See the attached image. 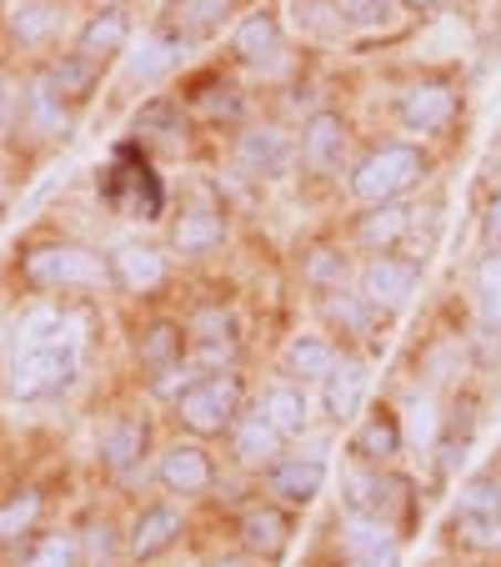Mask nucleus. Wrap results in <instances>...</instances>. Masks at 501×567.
<instances>
[{
  "label": "nucleus",
  "instance_id": "c756f323",
  "mask_svg": "<svg viewBox=\"0 0 501 567\" xmlns=\"http://www.w3.org/2000/svg\"><path fill=\"white\" fill-rule=\"evenodd\" d=\"M21 116H25V126H31L35 136H65V131H71V106L55 96L51 75H35L31 86H25Z\"/></svg>",
  "mask_w": 501,
  "mask_h": 567
},
{
  "label": "nucleus",
  "instance_id": "423d86ee",
  "mask_svg": "<svg viewBox=\"0 0 501 567\" xmlns=\"http://www.w3.org/2000/svg\"><path fill=\"white\" fill-rule=\"evenodd\" d=\"M81 352L75 342H55V347H35V352H15L11 367V396L15 402H51L65 386L75 382Z\"/></svg>",
  "mask_w": 501,
  "mask_h": 567
},
{
  "label": "nucleus",
  "instance_id": "6e6552de",
  "mask_svg": "<svg viewBox=\"0 0 501 567\" xmlns=\"http://www.w3.org/2000/svg\"><path fill=\"white\" fill-rule=\"evenodd\" d=\"M296 141L281 126H241L231 141V166L251 182H281L296 172Z\"/></svg>",
  "mask_w": 501,
  "mask_h": 567
},
{
  "label": "nucleus",
  "instance_id": "a19ab883",
  "mask_svg": "<svg viewBox=\"0 0 501 567\" xmlns=\"http://www.w3.org/2000/svg\"><path fill=\"white\" fill-rule=\"evenodd\" d=\"M336 11L352 31H386L396 21V0H336Z\"/></svg>",
  "mask_w": 501,
  "mask_h": 567
},
{
  "label": "nucleus",
  "instance_id": "c85d7f7f",
  "mask_svg": "<svg viewBox=\"0 0 501 567\" xmlns=\"http://www.w3.org/2000/svg\"><path fill=\"white\" fill-rule=\"evenodd\" d=\"M126 45H131V16L116 11V6L96 11L81 25V35H75V55H86V61H96V65H106L111 55H121Z\"/></svg>",
  "mask_w": 501,
  "mask_h": 567
},
{
  "label": "nucleus",
  "instance_id": "20e7f679",
  "mask_svg": "<svg viewBox=\"0 0 501 567\" xmlns=\"http://www.w3.org/2000/svg\"><path fill=\"white\" fill-rule=\"evenodd\" d=\"M421 281H427V261L406 257V251H382V257H366L356 271V291L372 301L382 317H401L416 297H421Z\"/></svg>",
  "mask_w": 501,
  "mask_h": 567
},
{
  "label": "nucleus",
  "instance_id": "e433bc0d",
  "mask_svg": "<svg viewBox=\"0 0 501 567\" xmlns=\"http://www.w3.org/2000/svg\"><path fill=\"white\" fill-rule=\"evenodd\" d=\"M451 537L471 553H501V513H451Z\"/></svg>",
  "mask_w": 501,
  "mask_h": 567
},
{
  "label": "nucleus",
  "instance_id": "ea45409f",
  "mask_svg": "<svg viewBox=\"0 0 501 567\" xmlns=\"http://www.w3.org/2000/svg\"><path fill=\"white\" fill-rule=\"evenodd\" d=\"M196 111H201L206 121H226V126H241L246 116V101L236 96V86H226V81H211L206 91H196Z\"/></svg>",
  "mask_w": 501,
  "mask_h": 567
},
{
  "label": "nucleus",
  "instance_id": "f8f14e48",
  "mask_svg": "<svg viewBox=\"0 0 501 567\" xmlns=\"http://www.w3.org/2000/svg\"><path fill=\"white\" fill-rule=\"evenodd\" d=\"M156 482L171 497H181V503L186 497H206L216 487V457L196 437L171 442V447L156 457Z\"/></svg>",
  "mask_w": 501,
  "mask_h": 567
},
{
  "label": "nucleus",
  "instance_id": "39448f33",
  "mask_svg": "<svg viewBox=\"0 0 501 567\" xmlns=\"http://www.w3.org/2000/svg\"><path fill=\"white\" fill-rule=\"evenodd\" d=\"M461 116V91L451 86V81H441V75H421V81H411V86L396 96V121H401V131H411V136L431 141V136H447L451 126H457Z\"/></svg>",
  "mask_w": 501,
  "mask_h": 567
},
{
  "label": "nucleus",
  "instance_id": "cd10ccee",
  "mask_svg": "<svg viewBox=\"0 0 501 567\" xmlns=\"http://www.w3.org/2000/svg\"><path fill=\"white\" fill-rule=\"evenodd\" d=\"M236 6H241V0H171L166 16H160V25L181 31L186 41L196 45V41H211V35L236 16Z\"/></svg>",
  "mask_w": 501,
  "mask_h": 567
},
{
  "label": "nucleus",
  "instance_id": "7c9ffc66",
  "mask_svg": "<svg viewBox=\"0 0 501 567\" xmlns=\"http://www.w3.org/2000/svg\"><path fill=\"white\" fill-rule=\"evenodd\" d=\"M471 301L491 337H501V251H481L471 267Z\"/></svg>",
  "mask_w": 501,
  "mask_h": 567
},
{
  "label": "nucleus",
  "instance_id": "c03bdc74",
  "mask_svg": "<svg viewBox=\"0 0 501 567\" xmlns=\"http://www.w3.org/2000/svg\"><path fill=\"white\" fill-rule=\"evenodd\" d=\"M481 241H487V251H501V192H491L481 206Z\"/></svg>",
  "mask_w": 501,
  "mask_h": 567
},
{
  "label": "nucleus",
  "instance_id": "aec40b11",
  "mask_svg": "<svg viewBox=\"0 0 501 567\" xmlns=\"http://www.w3.org/2000/svg\"><path fill=\"white\" fill-rule=\"evenodd\" d=\"M406 447V427L392 408H366L352 427V452L362 467H392Z\"/></svg>",
  "mask_w": 501,
  "mask_h": 567
},
{
  "label": "nucleus",
  "instance_id": "c9c22d12",
  "mask_svg": "<svg viewBox=\"0 0 501 567\" xmlns=\"http://www.w3.org/2000/svg\"><path fill=\"white\" fill-rule=\"evenodd\" d=\"M41 507H45L41 487H21L15 497H6V503H0V543H15V537L31 533V527L41 523Z\"/></svg>",
  "mask_w": 501,
  "mask_h": 567
},
{
  "label": "nucleus",
  "instance_id": "6ab92c4d",
  "mask_svg": "<svg viewBox=\"0 0 501 567\" xmlns=\"http://www.w3.org/2000/svg\"><path fill=\"white\" fill-rule=\"evenodd\" d=\"M257 412H261V417H267L286 442L306 437V432H311V417H316V408H311V392H306L301 382H291V377H271V382L261 386Z\"/></svg>",
  "mask_w": 501,
  "mask_h": 567
},
{
  "label": "nucleus",
  "instance_id": "bb28decb",
  "mask_svg": "<svg viewBox=\"0 0 501 567\" xmlns=\"http://www.w3.org/2000/svg\"><path fill=\"white\" fill-rule=\"evenodd\" d=\"M336 342L321 332H296L286 347H281V377H291V382L311 386V382H326V372L336 367Z\"/></svg>",
  "mask_w": 501,
  "mask_h": 567
},
{
  "label": "nucleus",
  "instance_id": "2f4dec72",
  "mask_svg": "<svg viewBox=\"0 0 501 567\" xmlns=\"http://www.w3.org/2000/svg\"><path fill=\"white\" fill-rule=\"evenodd\" d=\"M136 136L146 141V146H181L186 141V111L166 96L146 101V106L136 111Z\"/></svg>",
  "mask_w": 501,
  "mask_h": 567
},
{
  "label": "nucleus",
  "instance_id": "5701e85b",
  "mask_svg": "<svg viewBox=\"0 0 501 567\" xmlns=\"http://www.w3.org/2000/svg\"><path fill=\"white\" fill-rule=\"evenodd\" d=\"M231 457H236V467H246V472H271L286 457V437H281L257 408H246L241 422L231 427Z\"/></svg>",
  "mask_w": 501,
  "mask_h": 567
},
{
  "label": "nucleus",
  "instance_id": "72a5a7b5",
  "mask_svg": "<svg viewBox=\"0 0 501 567\" xmlns=\"http://www.w3.org/2000/svg\"><path fill=\"white\" fill-rule=\"evenodd\" d=\"M61 21H65V11L51 6V0H21L11 16V31L21 45H51L61 35Z\"/></svg>",
  "mask_w": 501,
  "mask_h": 567
},
{
  "label": "nucleus",
  "instance_id": "1a4fd4ad",
  "mask_svg": "<svg viewBox=\"0 0 501 567\" xmlns=\"http://www.w3.org/2000/svg\"><path fill=\"white\" fill-rule=\"evenodd\" d=\"M186 342L201 372H236L241 357V317L231 307H201L186 321Z\"/></svg>",
  "mask_w": 501,
  "mask_h": 567
},
{
  "label": "nucleus",
  "instance_id": "393cba45",
  "mask_svg": "<svg viewBox=\"0 0 501 567\" xmlns=\"http://www.w3.org/2000/svg\"><path fill=\"white\" fill-rule=\"evenodd\" d=\"M146 452H150V422L140 412H126V417H116L101 432V467L116 472V477H131L146 462Z\"/></svg>",
  "mask_w": 501,
  "mask_h": 567
},
{
  "label": "nucleus",
  "instance_id": "f257e3e1",
  "mask_svg": "<svg viewBox=\"0 0 501 567\" xmlns=\"http://www.w3.org/2000/svg\"><path fill=\"white\" fill-rule=\"evenodd\" d=\"M427 176H431V151L421 141H382L346 172V192L362 206L406 202Z\"/></svg>",
  "mask_w": 501,
  "mask_h": 567
},
{
  "label": "nucleus",
  "instance_id": "a878e982",
  "mask_svg": "<svg viewBox=\"0 0 501 567\" xmlns=\"http://www.w3.org/2000/svg\"><path fill=\"white\" fill-rule=\"evenodd\" d=\"M316 307H321V321H326V327H336L342 337H352V342H372L376 327H382V311H376L356 287L321 291Z\"/></svg>",
  "mask_w": 501,
  "mask_h": 567
},
{
  "label": "nucleus",
  "instance_id": "ddd939ff",
  "mask_svg": "<svg viewBox=\"0 0 501 567\" xmlns=\"http://www.w3.org/2000/svg\"><path fill=\"white\" fill-rule=\"evenodd\" d=\"M106 271L131 297H156L166 287V277H171V257L160 247H150V241H116L106 257Z\"/></svg>",
  "mask_w": 501,
  "mask_h": 567
},
{
  "label": "nucleus",
  "instance_id": "9b49d317",
  "mask_svg": "<svg viewBox=\"0 0 501 567\" xmlns=\"http://www.w3.org/2000/svg\"><path fill=\"white\" fill-rule=\"evenodd\" d=\"M321 487H326V452H321V447L286 452V457H281L276 467L267 472L271 503H281L286 513H296V507H311L321 497Z\"/></svg>",
  "mask_w": 501,
  "mask_h": 567
},
{
  "label": "nucleus",
  "instance_id": "f03ea898",
  "mask_svg": "<svg viewBox=\"0 0 501 567\" xmlns=\"http://www.w3.org/2000/svg\"><path fill=\"white\" fill-rule=\"evenodd\" d=\"M171 412L196 442L231 437V427L246 412V377L241 372H196L171 396Z\"/></svg>",
  "mask_w": 501,
  "mask_h": 567
},
{
  "label": "nucleus",
  "instance_id": "37998d69",
  "mask_svg": "<svg viewBox=\"0 0 501 567\" xmlns=\"http://www.w3.org/2000/svg\"><path fill=\"white\" fill-rule=\"evenodd\" d=\"M25 567H81V547H75V537L51 533V537L35 543V553H31V563Z\"/></svg>",
  "mask_w": 501,
  "mask_h": 567
},
{
  "label": "nucleus",
  "instance_id": "7ed1b4c3",
  "mask_svg": "<svg viewBox=\"0 0 501 567\" xmlns=\"http://www.w3.org/2000/svg\"><path fill=\"white\" fill-rule=\"evenodd\" d=\"M21 277L41 291H91L101 277H111L96 251L75 247V241H41L21 257Z\"/></svg>",
  "mask_w": 501,
  "mask_h": 567
},
{
  "label": "nucleus",
  "instance_id": "a211bd4d",
  "mask_svg": "<svg viewBox=\"0 0 501 567\" xmlns=\"http://www.w3.org/2000/svg\"><path fill=\"white\" fill-rule=\"evenodd\" d=\"M186 51H191V41H186L181 31H171V25H156V31H150L140 45H131L126 81H131V86H156V81H166V75H171L176 65L186 61Z\"/></svg>",
  "mask_w": 501,
  "mask_h": 567
},
{
  "label": "nucleus",
  "instance_id": "b1692460",
  "mask_svg": "<svg viewBox=\"0 0 501 567\" xmlns=\"http://www.w3.org/2000/svg\"><path fill=\"white\" fill-rule=\"evenodd\" d=\"M281 51H286V35H281V16L276 11L241 16V25H236V35H231L236 61L251 65V71H271V65L281 61Z\"/></svg>",
  "mask_w": 501,
  "mask_h": 567
},
{
  "label": "nucleus",
  "instance_id": "a18cd8bd",
  "mask_svg": "<svg viewBox=\"0 0 501 567\" xmlns=\"http://www.w3.org/2000/svg\"><path fill=\"white\" fill-rule=\"evenodd\" d=\"M211 567H261V563H257V557H246V553H241V557H216Z\"/></svg>",
  "mask_w": 501,
  "mask_h": 567
},
{
  "label": "nucleus",
  "instance_id": "4c0bfd02",
  "mask_svg": "<svg viewBox=\"0 0 501 567\" xmlns=\"http://www.w3.org/2000/svg\"><path fill=\"white\" fill-rule=\"evenodd\" d=\"M301 281H306L311 291H336L346 287V251L342 247H311L306 261H301Z\"/></svg>",
  "mask_w": 501,
  "mask_h": 567
},
{
  "label": "nucleus",
  "instance_id": "0eeeda50",
  "mask_svg": "<svg viewBox=\"0 0 501 567\" xmlns=\"http://www.w3.org/2000/svg\"><path fill=\"white\" fill-rule=\"evenodd\" d=\"M346 146H352V121L342 111H311L301 121V141H296V156H301V172L316 176V182H331V176H342L346 166Z\"/></svg>",
  "mask_w": 501,
  "mask_h": 567
},
{
  "label": "nucleus",
  "instance_id": "4468645a",
  "mask_svg": "<svg viewBox=\"0 0 501 567\" xmlns=\"http://www.w3.org/2000/svg\"><path fill=\"white\" fill-rule=\"evenodd\" d=\"M342 553L352 567H401V537L396 527H386L372 513H352L342 517Z\"/></svg>",
  "mask_w": 501,
  "mask_h": 567
},
{
  "label": "nucleus",
  "instance_id": "412c9836",
  "mask_svg": "<svg viewBox=\"0 0 501 567\" xmlns=\"http://www.w3.org/2000/svg\"><path fill=\"white\" fill-rule=\"evenodd\" d=\"M226 236H231V226H226V212L216 202H196L186 206L181 216H176L171 226V251L186 261L196 257H211V251L226 247Z\"/></svg>",
  "mask_w": 501,
  "mask_h": 567
},
{
  "label": "nucleus",
  "instance_id": "79ce46f5",
  "mask_svg": "<svg viewBox=\"0 0 501 567\" xmlns=\"http://www.w3.org/2000/svg\"><path fill=\"white\" fill-rule=\"evenodd\" d=\"M457 513H501V477L497 472H477L461 482Z\"/></svg>",
  "mask_w": 501,
  "mask_h": 567
},
{
  "label": "nucleus",
  "instance_id": "58836bf2",
  "mask_svg": "<svg viewBox=\"0 0 501 567\" xmlns=\"http://www.w3.org/2000/svg\"><path fill=\"white\" fill-rule=\"evenodd\" d=\"M81 567H111L121 553H126V537H121V527H111L106 517H96V523L81 533Z\"/></svg>",
  "mask_w": 501,
  "mask_h": 567
},
{
  "label": "nucleus",
  "instance_id": "f704fd0d",
  "mask_svg": "<svg viewBox=\"0 0 501 567\" xmlns=\"http://www.w3.org/2000/svg\"><path fill=\"white\" fill-rule=\"evenodd\" d=\"M55 342H71L61 307H31V311H21V321H15V352H35V347H55Z\"/></svg>",
  "mask_w": 501,
  "mask_h": 567
},
{
  "label": "nucleus",
  "instance_id": "2eb2a0df",
  "mask_svg": "<svg viewBox=\"0 0 501 567\" xmlns=\"http://www.w3.org/2000/svg\"><path fill=\"white\" fill-rule=\"evenodd\" d=\"M186 537V513L176 503H150L136 513V523L126 527V557L131 563H156Z\"/></svg>",
  "mask_w": 501,
  "mask_h": 567
},
{
  "label": "nucleus",
  "instance_id": "9d476101",
  "mask_svg": "<svg viewBox=\"0 0 501 567\" xmlns=\"http://www.w3.org/2000/svg\"><path fill=\"white\" fill-rule=\"evenodd\" d=\"M366 396H372V367H366L362 357L342 352L336 367L326 372V382H321V417H326L331 427H352L366 412Z\"/></svg>",
  "mask_w": 501,
  "mask_h": 567
},
{
  "label": "nucleus",
  "instance_id": "4be33fe9",
  "mask_svg": "<svg viewBox=\"0 0 501 567\" xmlns=\"http://www.w3.org/2000/svg\"><path fill=\"white\" fill-rule=\"evenodd\" d=\"M186 352H191V342H186V327L176 317H150L136 337V362L146 367L156 382L160 377H171V372H181Z\"/></svg>",
  "mask_w": 501,
  "mask_h": 567
},
{
  "label": "nucleus",
  "instance_id": "473e14b6",
  "mask_svg": "<svg viewBox=\"0 0 501 567\" xmlns=\"http://www.w3.org/2000/svg\"><path fill=\"white\" fill-rule=\"evenodd\" d=\"M51 86H55V96L65 101V106H81V101H91L96 96V86H101V65L96 61H86V55H61V61L51 65Z\"/></svg>",
  "mask_w": 501,
  "mask_h": 567
},
{
  "label": "nucleus",
  "instance_id": "dca6fc26",
  "mask_svg": "<svg viewBox=\"0 0 501 567\" xmlns=\"http://www.w3.org/2000/svg\"><path fill=\"white\" fill-rule=\"evenodd\" d=\"M236 533H241V547L246 557H257V563H281V557L291 553V537H296V527H291V513L281 503H251L241 513V523H236Z\"/></svg>",
  "mask_w": 501,
  "mask_h": 567
},
{
  "label": "nucleus",
  "instance_id": "f3484780",
  "mask_svg": "<svg viewBox=\"0 0 501 567\" xmlns=\"http://www.w3.org/2000/svg\"><path fill=\"white\" fill-rule=\"evenodd\" d=\"M416 226V206L411 202H382V206H362V216L352 221V247L366 257L396 251Z\"/></svg>",
  "mask_w": 501,
  "mask_h": 567
}]
</instances>
